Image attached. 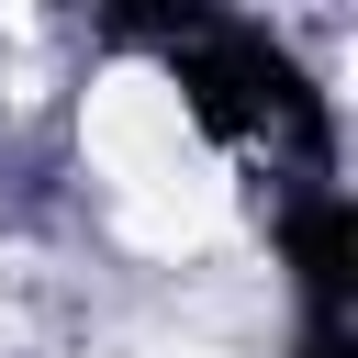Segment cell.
Listing matches in <instances>:
<instances>
[{
    "mask_svg": "<svg viewBox=\"0 0 358 358\" xmlns=\"http://www.w3.org/2000/svg\"><path fill=\"white\" fill-rule=\"evenodd\" d=\"M157 45L179 56V90L190 112L246 157V168H313L324 157V123H313V90L257 45V34H224V22H157Z\"/></svg>",
    "mask_w": 358,
    "mask_h": 358,
    "instance_id": "6da1fadb",
    "label": "cell"
}]
</instances>
